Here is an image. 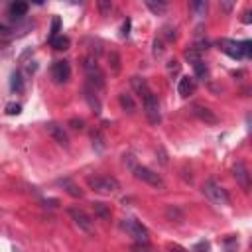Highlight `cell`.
<instances>
[{"label": "cell", "instance_id": "6da1fadb", "mask_svg": "<svg viewBox=\"0 0 252 252\" xmlns=\"http://www.w3.org/2000/svg\"><path fill=\"white\" fill-rule=\"evenodd\" d=\"M124 164L130 168V172L134 174V177H136V179H140V181H144V183H148V185H152V187L166 189V183H164L162 176H160V174H156V172H152V170H150V168H146V166L136 164V162L132 160V156H124Z\"/></svg>", "mask_w": 252, "mask_h": 252}, {"label": "cell", "instance_id": "7a4b0ae2", "mask_svg": "<svg viewBox=\"0 0 252 252\" xmlns=\"http://www.w3.org/2000/svg\"><path fill=\"white\" fill-rule=\"evenodd\" d=\"M87 185L91 189H95L97 193H104V195L116 193L120 189V183L110 176H89L87 177Z\"/></svg>", "mask_w": 252, "mask_h": 252}, {"label": "cell", "instance_id": "3957f363", "mask_svg": "<svg viewBox=\"0 0 252 252\" xmlns=\"http://www.w3.org/2000/svg\"><path fill=\"white\" fill-rule=\"evenodd\" d=\"M85 71H87V81L91 85V89L97 93V91H102L104 89V79H102V73L97 65V59L93 57H87L85 59Z\"/></svg>", "mask_w": 252, "mask_h": 252}, {"label": "cell", "instance_id": "277c9868", "mask_svg": "<svg viewBox=\"0 0 252 252\" xmlns=\"http://www.w3.org/2000/svg\"><path fill=\"white\" fill-rule=\"evenodd\" d=\"M203 193H205L213 203H217V205H228V203H230L228 193H227L217 181H213V179H209V181L203 183Z\"/></svg>", "mask_w": 252, "mask_h": 252}, {"label": "cell", "instance_id": "5b68a950", "mask_svg": "<svg viewBox=\"0 0 252 252\" xmlns=\"http://www.w3.org/2000/svg\"><path fill=\"white\" fill-rule=\"evenodd\" d=\"M120 227H122V230H126V234H130L136 242H148V228L142 223H138L134 219H124L120 223Z\"/></svg>", "mask_w": 252, "mask_h": 252}, {"label": "cell", "instance_id": "8992f818", "mask_svg": "<svg viewBox=\"0 0 252 252\" xmlns=\"http://www.w3.org/2000/svg\"><path fill=\"white\" fill-rule=\"evenodd\" d=\"M142 102H144V112H146V116H148V120L152 122V124H158L160 120H162V112H160V102H158V97L150 91L144 99H142Z\"/></svg>", "mask_w": 252, "mask_h": 252}, {"label": "cell", "instance_id": "52a82bcc", "mask_svg": "<svg viewBox=\"0 0 252 252\" xmlns=\"http://www.w3.org/2000/svg\"><path fill=\"white\" fill-rule=\"evenodd\" d=\"M219 46H221L223 51L228 53L230 57H238V59H240V57H244V55L250 53V42L238 44V42H230V40H221Z\"/></svg>", "mask_w": 252, "mask_h": 252}, {"label": "cell", "instance_id": "ba28073f", "mask_svg": "<svg viewBox=\"0 0 252 252\" xmlns=\"http://www.w3.org/2000/svg\"><path fill=\"white\" fill-rule=\"evenodd\" d=\"M69 217L73 219V223H75L81 230H85V232H89V234L95 232V223H93V219H91L83 209H77V207L69 209Z\"/></svg>", "mask_w": 252, "mask_h": 252}, {"label": "cell", "instance_id": "9c48e42d", "mask_svg": "<svg viewBox=\"0 0 252 252\" xmlns=\"http://www.w3.org/2000/svg\"><path fill=\"white\" fill-rule=\"evenodd\" d=\"M51 77L55 79V83H67L71 77V67L67 61H55L51 67Z\"/></svg>", "mask_w": 252, "mask_h": 252}, {"label": "cell", "instance_id": "30bf717a", "mask_svg": "<svg viewBox=\"0 0 252 252\" xmlns=\"http://www.w3.org/2000/svg\"><path fill=\"white\" fill-rule=\"evenodd\" d=\"M232 172H234V179H236V183H238L244 191H248V189H250V174H248L246 164H244V162H236Z\"/></svg>", "mask_w": 252, "mask_h": 252}, {"label": "cell", "instance_id": "8fae6325", "mask_svg": "<svg viewBox=\"0 0 252 252\" xmlns=\"http://www.w3.org/2000/svg\"><path fill=\"white\" fill-rule=\"evenodd\" d=\"M46 130H48V134L59 144V146H69V138H67V134H65V130H63V126H59V124H55V122H50L48 126H46Z\"/></svg>", "mask_w": 252, "mask_h": 252}, {"label": "cell", "instance_id": "7c38bea8", "mask_svg": "<svg viewBox=\"0 0 252 252\" xmlns=\"http://www.w3.org/2000/svg\"><path fill=\"white\" fill-rule=\"evenodd\" d=\"M193 112H195V116L199 118V120H203L205 124H217L219 122V118H217V114L213 112V110H209L207 106H195L193 108Z\"/></svg>", "mask_w": 252, "mask_h": 252}, {"label": "cell", "instance_id": "4fadbf2b", "mask_svg": "<svg viewBox=\"0 0 252 252\" xmlns=\"http://www.w3.org/2000/svg\"><path fill=\"white\" fill-rule=\"evenodd\" d=\"M177 91H179L181 97L193 95V91H195V79H191V77H181V79H179V85H177Z\"/></svg>", "mask_w": 252, "mask_h": 252}, {"label": "cell", "instance_id": "5bb4252c", "mask_svg": "<svg viewBox=\"0 0 252 252\" xmlns=\"http://www.w3.org/2000/svg\"><path fill=\"white\" fill-rule=\"evenodd\" d=\"M130 83H132V89L140 95V99H144V97L150 93V87H148V83H146L144 77H132Z\"/></svg>", "mask_w": 252, "mask_h": 252}, {"label": "cell", "instance_id": "9a60e30c", "mask_svg": "<svg viewBox=\"0 0 252 252\" xmlns=\"http://www.w3.org/2000/svg\"><path fill=\"white\" fill-rule=\"evenodd\" d=\"M118 101H120V106H122V110H124V112H128V114H134V110H136V104H134V99H132L130 95H126V93H120Z\"/></svg>", "mask_w": 252, "mask_h": 252}, {"label": "cell", "instance_id": "2e32d148", "mask_svg": "<svg viewBox=\"0 0 252 252\" xmlns=\"http://www.w3.org/2000/svg\"><path fill=\"white\" fill-rule=\"evenodd\" d=\"M146 6L156 14V16H162V14H166L168 12V2H164V0H146Z\"/></svg>", "mask_w": 252, "mask_h": 252}, {"label": "cell", "instance_id": "e0dca14e", "mask_svg": "<svg viewBox=\"0 0 252 252\" xmlns=\"http://www.w3.org/2000/svg\"><path fill=\"white\" fill-rule=\"evenodd\" d=\"M95 95H97V93H95L93 89H89V87L85 89V99L89 101V104H91L93 112H97V114H99V112H101V101H99Z\"/></svg>", "mask_w": 252, "mask_h": 252}, {"label": "cell", "instance_id": "ac0fdd59", "mask_svg": "<svg viewBox=\"0 0 252 252\" xmlns=\"http://www.w3.org/2000/svg\"><path fill=\"white\" fill-rule=\"evenodd\" d=\"M26 12H28V4H26V2H14V4L10 6V14H12L14 20L26 16Z\"/></svg>", "mask_w": 252, "mask_h": 252}, {"label": "cell", "instance_id": "d6986e66", "mask_svg": "<svg viewBox=\"0 0 252 252\" xmlns=\"http://www.w3.org/2000/svg\"><path fill=\"white\" fill-rule=\"evenodd\" d=\"M59 183L65 187V191H67L69 195H73V197H81V195H83V191H81V189H79L71 179H61Z\"/></svg>", "mask_w": 252, "mask_h": 252}, {"label": "cell", "instance_id": "ffe728a7", "mask_svg": "<svg viewBox=\"0 0 252 252\" xmlns=\"http://www.w3.org/2000/svg\"><path fill=\"white\" fill-rule=\"evenodd\" d=\"M50 44H51L55 50H59V51L63 50V51H65V50H69V44H71V42H69V38H67V36H57V38H55V40H51Z\"/></svg>", "mask_w": 252, "mask_h": 252}, {"label": "cell", "instance_id": "44dd1931", "mask_svg": "<svg viewBox=\"0 0 252 252\" xmlns=\"http://www.w3.org/2000/svg\"><path fill=\"white\" fill-rule=\"evenodd\" d=\"M10 89L14 91V93H22L24 91V81H22V75L16 71L14 75H12V79H10Z\"/></svg>", "mask_w": 252, "mask_h": 252}, {"label": "cell", "instance_id": "7402d4cb", "mask_svg": "<svg viewBox=\"0 0 252 252\" xmlns=\"http://www.w3.org/2000/svg\"><path fill=\"white\" fill-rule=\"evenodd\" d=\"M93 209H95V215L101 217L102 221H108V219H110V211H108V207H106L104 203H95Z\"/></svg>", "mask_w": 252, "mask_h": 252}, {"label": "cell", "instance_id": "603a6c76", "mask_svg": "<svg viewBox=\"0 0 252 252\" xmlns=\"http://www.w3.org/2000/svg\"><path fill=\"white\" fill-rule=\"evenodd\" d=\"M166 217H168L172 223H174V221H176V223H181V221H183V213H181L177 207H168V209H166Z\"/></svg>", "mask_w": 252, "mask_h": 252}, {"label": "cell", "instance_id": "cb8c5ba5", "mask_svg": "<svg viewBox=\"0 0 252 252\" xmlns=\"http://www.w3.org/2000/svg\"><path fill=\"white\" fill-rule=\"evenodd\" d=\"M193 69H195V75H197L199 79H205V77L209 75V69H207V65L203 63V59L195 61V63H193Z\"/></svg>", "mask_w": 252, "mask_h": 252}, {"label": "cell", "instance_id": "d4e9b609", "mask_svg": "<svg viewBox=\"0 0 252 252\" xmlns=\"http://www.w3.org/2000/svg\"><path fill=\"white\" fill-rule=\"evenodd\" d=\"M108 61H110V65H112V73H118V71H120V57H118L116 51H110Z\"/></svg>", "mask_w": 252, "mask_h": 252}, {"label": "cell", "instance_id": "484cf974", "mask_svg": "<svg viewBox=\"0 0 252 252\" xmlns=\"http://www.w3.org/2000/svg\"><path fill=\"white\" fill-rule=\"evenodd\" d=\"M97 6H99V10H101V14H102V16H108V14H110V10H112L110 0H101V2H99Z\"/></svg>", "mask_w": 252, "mask_h": 252}, {"label": "cell", "instance_id": "4316f807", "mask_svg": "<svg viewBox=\"0 0 252 252\" xmlns=\"http://www.w3.org/2000/svg\"><path fill=\"white\" fill-rule=\"evenodd\" d=\"M57 36H59V18L55 16V18H53V22H51V32H50V42H51V40H55Z\"/></svg>", "mask_w": 252, "mask_h": 252}, {"label": "cell", "instance_id": "83f0119b", "mask_svg": "<svg viewBox=\"0 0 252 252\" xmlns=\"http://www.w3.org/2000/svg\"><path fill=\"white\" fill-rule=\"evenodd\" d=\"M20 112H22V106H20L18 102H8V104H6V114L14 116V114H20Z\"/></svg>", "mask_w": 252, "mask_h": 252}, {"label": "cell", "instance_id": "f1b7e54d", "mask_svg": "<svg viewBox=\"0 0 252 252\" xmlns=\"http://www.w3.org/2000/svg\"><path fill=\"white\" fill-rule=\"evenodd\" d=\"M191 8L197 12V16H205V12H207V2H193Z\"/></svg>", "mask_w": 252, "mask_h": 252}, {"label": "cell", "instance_id": "f546056e", "mask_svg": "<svg viewBox=\"0 0 252 252\" xmlns=\"http://www.w3.org/2000/svg\"><path fill=\"white\" fill-rule=\"evenodd\" d=\"M185 57L191 61V63H195V61H199L201 59V55H199V51L197 50H193V48H189L187 51H185Z\"/></svg>", "mask_w": 252, "mask_h": 252}, {"label": "cell", "instance_id": "4dcf8cb0", "mask_svg": "<svg viewBox=\"0 0 252 252\" xmlns=\"http://www.w3.org/2000/svg\"><path fill=\"white\" fill-rule=\"evenodd\" d=\"M132 252H152V248H150L148 242H136L132 246Z\"/></svg>", "mask_w": 252, "mask_h": 252}, {"label": "cell", "instance_id": "1f68e13d", "mask_svg": "<svg viewBox=\"0 0 252 252\" xmlns=\"http://www.w3.org/2000/svg\"><path fill=\"white\" fill-rule=\"evenodd\" d=\"M164 32H166V38H168V40H176V38H177L176 28H172V26H166V28H164Z\"/></svg>", "mask_w": 252, "mask_h": 252}, {"label": "cell", "instance_id": "d6a6232c", "mask_svg": "<svg viewBox=\"0 0 252 252\" xmlns=\"http://www.w3.org/2000/svg\"><path fill=\"white\" fill-rule=\"evenodd\" d=\"M164 53V44L160 40H154V55H162Z\"/></svg>", "mask_w": 252, "mask_h": 252}, {"label": "cell", "instance_id": "836d02e7", "mask_svg": "<svg viewBox=\"0 0 252 252\" xmlns=\"http://www.w3.org/2000/svg\"><path fill=\"white\" fill-rule=\"evenodd\" d=\"M168 71H170L172 75H176V73L179 71V63H177L176 59H174V61H170V63H168Z\"/></svg>", "mask_w": 252, "mask_h": 252}, {"label": "cell", "instance_id": "e575fe53", "mask_svg": "<svg viewBox=\"0 0 252 252\" xmlns=\"http://www.w3.org/2000/svg\"><path fill=\"white\" fill-rule=\"evenodd\" d=\"M209 250V242H199V244H195V248H193V252H207Z\"/></svg>", "mask_w": 252, "mask_h": 252}, {"label": "cell", "instance_id": "d590c367", "mask_svg": "<svg viewBox=\"0 0 252 252\" xmlns=\"http://www.w3.org/2000/svg\"><path fill=\"white\" fill-rule=\"evenodd\" d=\"M128 30H130V20H126L122 26V36H128Z\"/></svg>", "mask_w": 252, "mask_h": 252}, {"label": "cell", "instance_id": "8d00e7d4", "mask_svg": "<svg viewBox=\"0 0 252 252\" xmlns=\"http://www.w3.org/2000/svg\"><path fill=\"white\" fill-rule=\"evenodd\" d=\"M221 8H223L225 12H230V8H232V2H221Z\"/></svg>", "mask_w": 252, "mask_h": 252}, {"label": "cell", "instance_id": "74e56055", "mask_svg": "<svg viewBox=\"0 0 252 252\" xmlns=\"http://www.w3.org/2000/svg\"><path fill=\"white\" fill-rule=\"evenodd\" d=\"M71 126H73V128H83V122L81 120L79 122L77 120H71Z\"/></svg>", "mask_w": 252, "mask_h": 252}, {"label": "cell", "instance_id": "f35d334b", "mask_svg": "<svg viewBox=\"0 0 252 252\" xmlns=\"http://www.w3.org/2000/svg\"><path fill=\"white\" fill-rule=\"evenodd\" d=\"M8 34V28L4 24H0V36H6Z\"/></svg>", "mask_w": 252, "mask_h": 252}, {"label": "cell", "instance_id": "ab89813d", "mask_svg": "<svg viewBox=\"0 0 252 252\" xmlns=\"http://www.w3.org/2000/svg\"><path fill=\"white\" fill-rule=\"evenodd\" d=\"M170 252H185V250H183L181 246H172V248H170Z\"/></svg>", "mask_w": 252, "mask_h": 252}, {"label": "cell", "instance_id": "60d3db41", "mask_svg": "<svg viewBox=\"0 0 252 252\" xmlns=\"http://www.w3.org/2000/svg\"><path fill=\"white\" fill-rule=\"evenodd\" d=\"M242 20L248 24V22H250V12H244V18H242Z\"/></svg>", "mask_w": 252, "mask_h": 252}]
</instances>
